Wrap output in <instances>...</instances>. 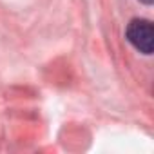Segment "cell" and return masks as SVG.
<instances>
[{
	"instance_id": "obj_1",
	"label": "cell",
	"mask_w": 154,
	"mask_h": 154,
	"mask_svg": "<svg viewBox=\"0 0 154 154\" xmlns=\"http://www.w3.org/2000/svg\"><path fill=\"white\" fill-rule=\"evenodd\" d=\"M127 40L143 54H150L154 49V27L145 18H134L127 26Z\"/></svg>"
},
{
	"instance_id": "obj_2",
	"label": "cell",
	"mask_w": 154,
	"mask_h": 154,
	"mask_svg": "<svg viewBox=\"0 0 154 154\" xmlns=\"http://www.w3.org/2000/svg\"><path fill=\"white\" fill-rule=\"evenodd\" d=\"M140 2H143V4H147V6H150V4L154 2V0H140Z\"/></svg>"
}]
</instances>
